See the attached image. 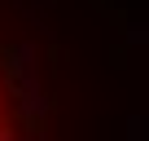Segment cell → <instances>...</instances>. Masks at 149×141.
<instances>
[{
	"label": "cell",
	"instance_id": "1",
	"mask_svg": "<svg viewBox=\"0 0 149 141\" xmlns=\"http://www.w3.org/2000/svg\"><path fill=\"white\" fill-rule=\"evenodd\" d=\"M0 141H26V115H22V97L9 80L5 62H0Z\"/></svg>",
	"mask_w": 149,
	"mask_h": 141
}]
</instances>
